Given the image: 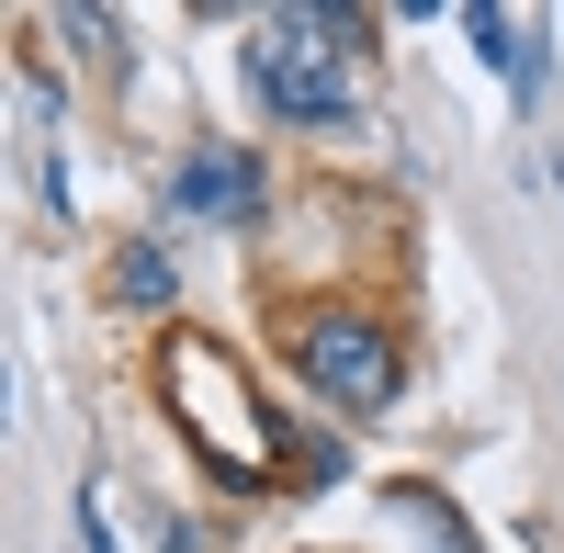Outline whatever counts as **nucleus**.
<instances>
[{
    "instance_id": "nucleus-1",
    "label": "nucleus",
    "mask_w": 564,
    "mask_h": 553,
    "mask_svg": "<svg viewBox=\"0 0 564 553\" xmlns=\"http://www.w3.org/2000/svg\"><path fill=\"white\" fill-rule=\"evenodd\" d=\"M350 45H361L350 12H260V23H249V79H260V102L294 113V124H339V113H350Z\"/></svg>"
},
{
    "instance_id": "nucleus-2",
    "label": "nucleus",
    "mask_w": 564,
    "mask_h": 553,
    "mask_svg": "<svg viewBox=\"0 0 564 553\" xmlns=\"http://www.w3.org/2000/svg\"><path fill=\"white\" fill-rule=\"evenodd\" d=\"M294 350H305V384H316L327 406H350V419L395 395V339L372 328V316H350V305L305 316V328H294Z\"/></svg>"
},
{
    "instance_id": "nucleus-3",
    "label": "nucleus",
    "mask_w": 564,
    "mask_h": 553,
    "mask_svg": "<svg viewBox=\"0 0 564 553\" xmlns=\"http://www.w3.org/2000/svg\"><path fill=\"white\" fill-rule=\"evenodd\" d=\"M170 226H260V159L204 135V148L170 170Z\"/></svg>"
},
{
    "instance_id": "nucleus-4",
    "label": "nucleus",
    "mask_w": 564,
    "mask_h": 553,
    "mask_svg": "<svg viewBox=\"0 0 564 553\" xmlns=\"http://www.w3.org/2000/svg\"><path fill=\"white\" fill-rule=\"evenodd\" d=\"M113 294L124 305H170V249H124L113 260Z\"/></svg>"
},
{
    "instance_id": "nucleus-5",
    "label": "nucleus",
    "mask_w": 564,
    "mask_h": 553,
    "mask_svg": "<svg viewBox=\"0 0 564 553\" xmlns=\"http://www.w3.org/2000/svg\"><path fill=\"white\" fill-rule=\"evenodd\" d=\"M159 553H204V531H170V542H159Z\"/></svg>"
}]
</instances>
